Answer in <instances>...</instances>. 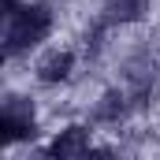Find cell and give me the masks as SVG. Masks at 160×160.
I'll return each instance as SVG.
<instances>
[{"instance_id":"cell-1","label":"cell","mask_w":160,"mask_h":160,"mask_svg":"<svg viewBox=\"0 0 160 160\" xmlns=\"http://www.w3.org/2000/svg\"><path fill=\"white\" fill-rule=\"evenodd\" d=\"M48 30H52V11H48L45 4H26V8H19L15 15H8L4 52H8V56H19V52L34 48L38 41H45Z\"/></svg>"},{"instance_id":"cell-4","label":"cell","mask_w":160,"mask_h":160,"mask_svg":"<svg viewBox=\"0 0 160 160\" xmlns=\"http://www.w3.org/2000/svg\"><path fill=\"white\" fill-rule=\"evenodd\" d=\"M71 63H75L71 52H48V56L38 63V78L41 82H63L67 75H71Z\"/></svg>"},{"instance_id":"cell-2","label":"cell","mask_w":160,"mask_h":160,"mask_svg":"<svg viewBox=\"0 0 160 160\" xmlns=\"http://www.w3.org/2000/svg\"><path fill=\"white\" fill-rule=\"evenodd\" d=\"M0 130L8 142H22V138H34V108L22 101V97H8L4 112H0Z\"/></svg>"},{"instance_id":"cell-3","label":"cell","mask_w":160,"mask_h":160,"mask_svg":"<svg viewBox=\"0 0 160 160\" xmlns=\"http://www.w3.org/2000/svg\"><path fill=\"white\" fill-rule=\"evenodd\" d=\"M86 149H89V130L86 127H67V130H60L52 138L48 157L52 160H78V157H86Z\"/></svg>"},{"instance_id":"cell-5","label":"cell","mask_w":160,"mask_h":160,"mask_svg":"<svg viewBox=\"0 0 160 160\" xmlns=\"http://www.w3.org/2000/svg\"><path fill=\"white\" fill-rule=\"evenodd\" d=\"M89 160H116V157H112L108 149H97V153H93V157H89Z\"/></svg>"}]
</instances>
